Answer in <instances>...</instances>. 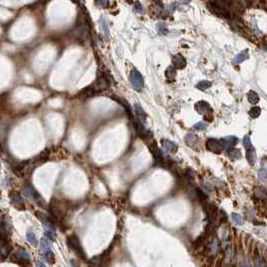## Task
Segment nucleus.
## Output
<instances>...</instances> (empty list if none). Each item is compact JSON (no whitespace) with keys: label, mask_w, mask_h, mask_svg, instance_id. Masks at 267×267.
Wrapping results in <instances>:
<instances>
[{"label":"nucleus","mask_w":267,"mask_h":267,"mask_svg":"<svg viewBox=\"0 0 267 267\" xmlns=\"http://www.w3.org/2000/svg\"><path fill=\"white\" fill-rule=\"evenodd\" d=\"M255 195H256L259 199H265L266 198V192L264 190H263L261 187H258V188H256V190H255Z\"/></svg>","instance_id":"nucleus-30"},{"label":"nucleus","mask_w":267,"mask_h":267,"mask_svg":"<svg viewBox=\"0 0 267 267\" xmlns=\"http://www.w3.org/2000/svg\"><path fill=\"white\" fill-rule=\"evenodd\" d=\"M162 146L164 148V150H165L166 152H168V153H171V154H174V153H176L177 150H178L176 145H175L173 142L168 141V140L162 141Z\"/></svg>","instance_id":"nucleus-12"},{"label":"nucleus","mask_w":267,"mask_h":267,"mask_svg":"<svg viewBox=\"0 0 267 267\" xmlns=\"http://www.w3.org/2000/svg\"><path fill=\"white\" fill-rule=\"evenodd\" d=\"M154 2H161V0H153Z\"/></svg>","instance_id":"nucleus-42"},{"label":"nucleus","mask_w":267,"mask_h":267,"mask_svg":"<svg viewBox=\"0 0 267 267\" xmlns=\"http://www.w3.org/2000/svg\"><path fill=\"white\" fill-rule=\"evenodd\" d=\"M157 30L160 34H162V35H166V34L168 33V28H167L165 23H159L157 25Z\"/></svg>","instance_id":"nucleus-31"},{"label":"nucleus","mask_w":267,"mask_h":267,"mask_svg":"<svg viewBox=\"0 0 267 267\" xmlns=\"http://www.w3.org/2000/svg\"><path fill=\"white\" fill-rule=\"evenodd\" d=\"M227 155L228 157L232 159V160H238L240 157H241V152L238 149H235V148H229L227 150Z\"/></svg>","instance_id":"nucleus-16"},{"label":"nucleus","mask_w":267,"mask_h":267,"mask_svg":"<svg viewBox=\"0 0 267 267\" xmlns=\"http://www.w3.org/2000/svg\"><path fill=\"white\" fill-rule=\"evenodd\" d=\"M164 8L161 2H155L154 4L150 6V14L154 17H161Z\"/></svg>","instance_id":"nucleus-9"},{"label":"nucleus","mask_w":267,"mask_h":267,"mask_svg":"<svg viewBox=\"0 0 267 267\" xmlns=\"http://www.w3.org/2000/svg\"><path fill=\"white\" fill-rule=\"evenodd\" d=\"M247 98H248V102H249L250 104H252V105L257 104V102H259L258 94L255 93V91H253V90H251V91H249V93H248Z\"/></svg>","instance_id":"nucleus-20"},{"label":"nucleus","mask_w":267,"mask_h":267,"mask_svg":"<svg viewBox=\"0 0 267 267\" xmlns=\"http://www.w3.org/2000/svg\"><path fill=\"white\" fill-rule=\"evenodd\" d=\"M197 193H198V195H199V198L202 202H205L206 200H207V196H206L204 193H202L199 189H197Z\"/></svg>","instance_id":"nucleus-38"},{"label":"nucleus","mask_w":267,"mask_h":267,"mask_svg":"<svg viewBox=\"0 0 267 267\" xmlns=\"http://www.w3.org/2000/svg\"><path fill=\"white\" fill-rule=\"evenodd\" d=\"M165 74L168 78H174L175 76H176L177 72H176V68H175L174 66H169L166 70V72Z\"/></svg>","instance_id":"nucleus-24"},{"label":"nucleus","mask_w":267,"mask_h":267,"mask_svg":"<svg viewBox=\"0 0 267 267\" xmlns=\"http://www.w3.org/2000/svg\"><path fill=\"white\" fill-rule=\"evenodd\" d=\"M210 86H211V82H209V81H202V82H200L197 85V89L204 90L209 89Z\"/></svg>","instance_id":"nucleus-29"},{"label":"nucleus","mask_w":267,"mask_h":267,"mask_svg":"<svg viewBox=\"0 0 267 267\" xmlns=\"http://www.w3.org/2000/svg\"><path fill=\"white\" fill-rule=\"evenodd\" d=\"M36 266H40V267H44L45 266V264L43 262H41V260H39V259H38V260L36 261Z\"/></svg>","instance_id":"nucleus-39"},{"label":"nucleus","mask_w":267,"mask_h":267,"mask_svg":"<svg viewBox=\"0 0 267 267\" xmlns=\"http://www.w3.org/2000/svg\"><path fill=\"white\" fill-rule=\"evenodd\" d=\"M232 221L235 225H242L243 224V219L239 214H232Z\"/></svg>","instance_id":"nucleus-32"},{"label":"nucleus","mask_w":267,"mask_h":267,"mask_svg":"<svg viewBox=\"0 0 267 267\" xmlns=\"http://www.w3.org/2000/svg\"><path fill=\"white\" fill-rule=\"evenodd\" d=\"M207 7L212 13H214L218 17H224V18H231L232 13L229 10L228 7L222 5L216 0H210L207 3Z\"/></svg>","instance_id":"nucleus-2"},{"label":"nucleus","mask_w":267,"mask_h":267,"mask_svg":"<svg viewBox=\"0 0 267 267\" xmlns=\"http://www.w3.org/2000/svg\"><path fill=\"white\" fill-rule=\"evenodd\" d=\"M94 2L97 3L98 5L102 6V8H106V7H108V0H94Z\"/></svg>","instance_id":"nucleus-36"},{"label":"nucleus","mask_w":267,"mask_h":267,"mask_svg":"<svg viewBox=\"0 0 267 267\" xmlns=\"http://www.w3.org/2000/svg\"><path fill=\"white\" fill-rule=\"evenodd\" d=\"M185 140H186V143L188 144V145H192V144L197 142L198 137L195 135V134H188V135L186 136Z\"/></svg>","instance_id":"nucleus-26"},{"label":"nucleus","mask_w":267,"mask_h":267,"mask_svg":"<svg viewBox=\"0 0 267 267\" xmlns=\"http://www.w3.org/2000/svg\"><path fill=\"white\" fill-rule=\"evenodd\" d=\"M261 114V110L260 108H258V106H253V108H251V110H249V114L252 118H258L259 116H260Z\"/></svg>","instance_id":"nucleus-28"},{"label":"nucleus","mask_w":267,"mask_h":267,"mask_svg":"<svg viewBox=\"0 0 267 267\" xmlns=\"http://www.w3.org/2000/svg\"><path fill=\"white\" fill-rule=\"evenodd\" d=\"M9 198H10L11 204L13 205L14 208H16L17 210L25 209L24 202H23V199H22V196L20 195V193L16 192V191H12V192L9 194Z\"/></svg>","instance_id":"nucleus-7"},{"label":"nucleus","mask_w":267,"mask_h":267,"mask_svg":"<svg viewBox=\"0 0 267 267\" xmlns=\"http://www.w3.org/2000/svg\"><path fill=\"white\" fill-rule=\"evenodd\" d=\"M71 1H72V2H74V3H76V4H78V0H71Z\"/></svg>","instance_id":"nucleus-41"},{"label":"nucleus","mask_w":267,"mask_h":267,"mask_svg":"<svg viewBox=\"0 0 267 267\" xmlns=\"http://www.w3.org/2000/svg\"><path fill=\"white\" fill-rule=\"evenodd\" d=\"M243 146L246 148V150L253 148V147H252V144H251V140H250V138H249V136H245V137H244V139H243Z\"/></svg>","instance_id":"nucleus-33"},{"label":"nucleus","mask_w":267,"mask_h":267,"mask_svg":"<svg viewBox=\"0 0 267 267\" xmlns=\"http://www.w3.org/2000/svg\"><path fill=\"white\" fill-rule=\"evenodd\" d=\"M195 109L197 112L201 114H207V112L210 110V106L208 102L201 101V102H198L195 105Z\"/></svg>","instance_id":"nucleus-11"},{"label":"nucleus","mask_w":267,"mask_h":267,"mask_svg":"<svg viewBox=\"0 0 267 267\" xmlns=\"http://www.w3.org/2000/svg\"><path fill=\"white\" fill-rule=\"evenodd\" d=\"M206 147H207L210 151L217 153V154H220V153L223 151V149H225V146L222 142V140H217V139H213V138H210L207 140V142H206Z\"/></svg>","instance_id":"nucleus-6"},{"label":"nucleus","mask_w":267,"mask_h":267,"mask_svg":"<svg viewBox=\"0 0 267 267\" xmlns=\"http://www.w3.org/2000/svg\"><path fill=\"white\" fill-rule=\"evenodd\" d=\"M129 79H130V82L132 83V86L135 87L136 90H141L144 87L145 82H144V78H143V75L141 74V72L139 70H133L131 72H130Z\"/></svg>","instance_id":"nucleus-4"},{"label":"nucleus","mask_w":267,"mask_h":267,"mask_svg":"<svg viewBox=\"0 0 267 267\" xmlns=\"http://www.w3.org/2000/svg\"><path fill=\"white\" fill-rule=\"evenodd\" d=\"M44 236L45 238H47L50 241H54L56 238V234L55 231L53 229H49V228H44Z\"/></svg>","instance_id":"nucleus-21"},{"label":"nucleus","mask_w":267,"mask_h":267,"mask_svg":"<svg viewBox=\"0 0 267 267\" xmlns=\"http://www.w3.org/2000/svg\"><path fill=\"white\" fill-rule=\"evenodd\" d=\"M193 128L195 130H198V131H203V130L207 129V125H206L205 123H203V122H199V123L194 125Z\"/></svg>","instance_id":"nucleus-34"},{"label":"nucleus","mask_w":267,"mask_h":267,"mask_svg":"<svg viewBox=\"0 0 267 267\" xmlns=\"http://www.w3.org/2000/svg\"><path fill=\"white\" fill-rule=\"evenodd\" d=\"M67 245L76 255H78L79 258L86 259V253H85V250H83V248L82 246L81 240L78 239V237L75 234H72L70 236H68Z\"/></svg>","instance_id":"nucleus-3"},{"label":"nucleus","mask_w":267,"mask_h":267,"mask_svg":"<svg viewBox=\"0 0 267 267\" xmlns=\"http://www.w3.org/2000/svg\"><path fill=\"white\" fill-rule=\"evenodd\" d=\"M100 23H101L102 31H104V33L106 34V36H108L109 33H110V29H109L108 24H106V20L104 17H101V18H100Z\"/></svg>","instance_id":"nucleus-25"},{"label":"nucleus","mask_w":267,"mask_h":267,"mask_svg":"<svg viewBox=\"0 0 267 267\" xmlns=\"http://www.w3.org/2000/svg\"><path fill=\"white\" fill-rule=\"evenodd\" d=\"M258 176H259V179H260L261 181H266L267 180V171L264 170V169L259 170Z\"/></svg>","instance_id":"nucleus-35"},{"label":"nucleus","mask_w":267,"mask_h":267,"mask_svg":"<svg viewBox=\"0 0 267 267\" xmlns=\"http://www.w3.org/2000/svg\"><path fill=\"white\" fill-rule=\"evenodd\" d=\"M222 140V142L224 144L225 148H232L234 147L236 144L238 143V139L236 138V137L234 136H228V137H225V138L221 139Z\"/></svg>","instance_id":"nucleus-14"},{"label":"nucleus","mask_w":267,"mask_h":267,"mask_svg":"<svg viewBox=\"0 0 267 267\" xmlns=\"http://www.w3.org/2000/svg\"><path fill=\"white\" fill-rule=\"evenodd\" d=\"M246 158L248 160V162H249V164H251V165H254L255 162H256V153H255L253 148L248 149V150H247Z\"/></svg>","instance_id":"nucleus-19"},{"label":"nucleus","mask_w":267,"mask_h":267,"mask_svg":"<svg viewBox=\"0 0 267 267\" xmlns=\"http://www.w3.org/2000/svg\"><path fill=\"white\" fill-rule=\"evenodd\" d=\"M0 170H1V161H0Z\"/></svg>","instance_id":"nucleus-43"},{"label":"nucleus","mask_w":267,"mask_h":267,"mask_svg":"<svg viewBox=\"0 0 267 267\" xmlns=\"http://www.w3.org/2000/svg\"><path fill=\"white\" fill-rule=\"evenodd\" d=\"M26 239H27V241L30 244H32V245H36V244H37L36 235L34 234V232L31 231V230H28L27 232H26Z\"/></svg>","instance_id":"nucleus-22"},{"label":"nucleus","mask_w":267,"mask_h":267,"mask_svg":"<svg viewBox=\"0 0 267 267\" xmlns=\"http://www.w3.org/2000/svg\"><path fill=\"white\" fill-rule=\"evenodd\" d=\"M50 240H48L47 238H42L40 240V250L42 253L47 252V251L51 250V244H50Z\"/></svg>","instance_id":"nucleus-18"},{"label":"nucleus","mask_w":267,"mask_h":267,"mask_svg":"<svg viewBox=\"0 0 267 267\" xmlns=\"http://www.w3.org/2000/svg\"><path fill=\"white\" fill-rule=\"evenodd\" d=\"M248 57H249V52H248L247 49H245V50L241 51V52L238 53V54L235 56V58H234V63H235V64H239V63H241V62H244V60H246V59L248 58Z\"/></svg>","instance_id":"nucleus-15"},{"label":"nucleus","mask_w":267,"mask_h":267,"mask_svg":"<svg viewBox=\"0 0 267 267\" xmlns=\"http://www.w3.org/2000/svg\"><path fill=\"white\" fill-rule=\"evenodd\" d=\"M110 74L108 72H106L104 70H98L97 79H95V82L90 86L91 87V90H94V93L97 94V93H100V91L106 90L110 86Z\"/></svg>","instance_id":"nucleus-1"},{"label":"nucleus","mask_w":267,"mask_h":267,"mask_svg":"<svg viewBox=\"0 0 267 267\" xmlns=\"http://www.w3.org/2000/svg\"><path fill=\"white\" fill-rule=\"evenodd\" d=\"M191 0H181V2L183 3V4H188V3H190Z\"/></svg>","instance_id":"nucleus-40"},{"label":"nucleus","mask_w":267,"mask_h":267,"mask_svg":"<svg viewBox=\"0 0 267 267\" xmlns=\"http://www.w3.org/2000/svg\"><path fill=\"white\" fill-rule=\"evenodd\" d=\"M16 255L21 259V260H29V254L25 249H22V248L18 249L17 252H16Z\"/></svg>","instance_id":"nucleus-23"},{"label":"nucleus","mask_w":267,"mask_h":267,"mask_svg":"<svg viewBox=\"0 0 267 267\" xmlns=\"http://www.w3.org/2000/svg\"><path fill=\"white\" fill-rule=\"evenodd\" d=\"M245 6L243 5V3L239 0H231L230 5H229V10L232 11L234 15H241L244 12Z\"/></svg>","instance_id":"nucleus-8"},{"label":"nucleus","mask_w":267,"mask_h":267,"mask_svg":"<svg viewBox=\"0 0 267 267\" xmlns=\"http://www.w3.org/2000/svg\"><path fill=\"white\" fill-rule=\"evenodd\" d=\"M134 106H135V112H136V114H137V119H139L142 122H144L145 120H146L147 114H146V113H145V110H143V108L138 104H136Z\"/></svg>","instance_id":"nucleus-17"},{"label":"nucleus","mask_w":267,"mask_h":267,"mask_svg":"<svg viewBox=\"0 0 267 267\" xmlns=\"http://www.w3.org/2000/svg\"><path fill=\"white\" fill-rule=\"evenodd\" d=\"M37 217H38V219L40 220V222L43 224L44 228H49V229H53V230H55L54 224H53L52 220L49 219L47 216H45L43 214H37Z\"/></svg>","instance_id":"nucleus-13"},{"label":"nucleus","mask_w":267,"mask_h":267,"mask_svg":"<svg viewBox=\"0 0 267 267\" xmlns=\"http://www.w3.org/2000/svg\"><path fill=\"white\" fill-rule=\"evenodd\" d=\"M187 66V62L185 57L181 54H177L173 57V66L178 70H183Z\"/></svg>","instance_id":"nucleus-10"},{"label":"nucleus","mask_w":267,"mask_h":267,"mask_svg":"<svg viewBox=\"0 0 267 267\" xmlns=\"http://www.w3.org/2000/svg\"><path fill=\"white\" fill-rule=\"evenodd\" d=\"M135 11H136V12H139V13L143 12V6L139 1L135 2Z\"/></svg>","instance_id":"nucleus-37"},{"label":"nucleus","mask_w":267,"mask_h":267,"mask_svg":"<svg viewBox=\"0 0 267 267\" xmlns=\"http://www.w3.org/2000/svg\"><path fill=\"white\" fill-rule=\"evenodd\" d=\"M43 255L49 264H53V262H54V254H53L52 250H49L47 252L43 253Z\"/></svg>","instance_id":"nucleus-27"},{"label":"nucleus","mask_w":267,"mask_h":267,"mask_svg":"<svg viewBox=\"0 0 267 267\" xmlns=\"http://www.w3.org/2000/svg\"><path fill=\"white\" fill-rule=\"evenodd\" d=\"M26 194H27L30 199L35 201L38 206H40V207H44V204H45L44 199L41 197L40 194L34 189V187L32 185H28L27 187H26Z\"/></svg>","instance_id":"nucleus-5"}]
</instances>
